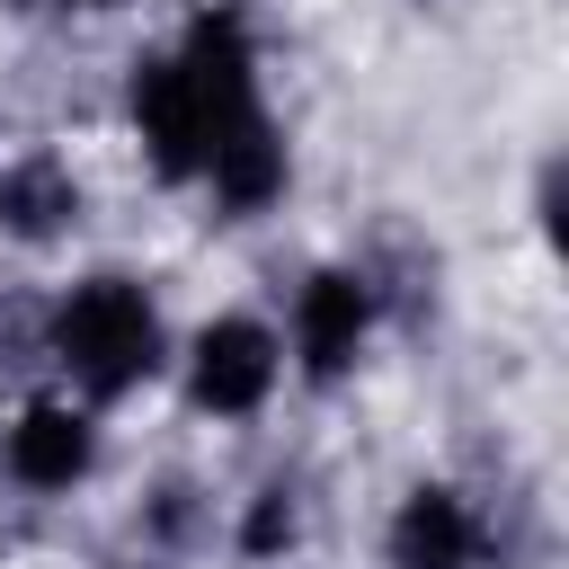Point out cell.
<instances>
[{"label": "cell", "mask_w": 569, "mask_h": 569, "mask_svg": "<svg viewBox=\"0 0 569 569\" xmlns=\"http://www.w3.org/2000/svg\"><path fill=\"white\" fill-rule=\"evenodd\" d=\"M53 356H62L89 391H133V382L160 365V320H151L142 284H124V276L71 284L62 311H53Z\"/></svg>", "instance_id": "6da1fadb"}, {"label": "cell", "mask_w": 569, "mask_h": 569, "mask_svg": "<svg viewBox=\"0 0 569 569\" xmlns=\"http://www.w3.org/2000/svg\"><path fill=\"white\" fill-rule=\"evenodd\" d=\"M480 560V516L453 489H409L391 516V569H471Z\"/></svg>", "instance_id": "277c9868"}, {"label": "cell", "mask_w": 569, "mask_h": 569, "mask_svg": "<svg viewBox=\"0 0 569 569\" xmlns=\"http://www.w3.org/2000/svg\"><path fill=\"white\" fill-rule=\"evenodd\" d=\"M9 471L27 489H71L89 471V418L62 409V400H36L18 427H9Z\"/></svg>", "instance_id": "8992f818"}, {"label": "cell", "mask_w": 569, "mask_h": 569, "mask_svg": "<svg viewBox=\"0 0 569 569\" xmlns=\"http://www.w3.org/2000/svg\"><path fill=\"white\" fill-rule=\"evenodd\" d=\"M187 391H196V409H213V418H249V409L276 391V338H267L258 320H213V329L196 338Z\"/></svg>", "instance_id": "7a4b0ae2"}, {"label": "cell", "mask_w": 569, "mask_h": 569, "mask_svg": "<svg viewBox=\"0 0 569 569\" xmlns=\"http://www.w3.org/2000/svg\"><path fill=\"white\" fill-rule=\"evenodd\" d=\"M133 133L151 142L160 178H196L204 133H196V98H187V80H178V62H169V53L133 71Z\"/></svg>", "instance_id": "5b68a950"}, {"label": "cell", "mask_w": 569, "mask_h": 569, "mask_svg": "<svg viewBox=\"0 0 569 569\" xmlns=\"http://www.w3.org/2000/svg\"><path fill=\"white\" fill-rule=\"evenodd\" d=\"M62 9H107V0H62Z\"/></svg>", "instance_id": "ba28073f"}, {"label": "cell", "mask_w": 569, "mask_h": 569, "mask_svg": "<svg viewBox=\"0 0 569 569\" xmlns=\"http://www.w3.org/2000/svg\"><path fill=\"white\" fill-rule=\"evenodd\" d=\"M71 204H80V196H71V178H62L53 160H27V169H9V178H0V222H9V231H27V240H44Z\"/></svg>", "instance_id": "52a82bcc"}, {"label": "cell", "mask_w": 569, "mask_h": 569, "mask_svg": "<svg viewBox=\"0 0 569 569\" xmlns=\"http://www.w3.org/2000/svg\"><path fill=\"white\" fill-rule=\"evenodd\" d=\"M365 329H373V293H365V276H338V267H329V276L302 284V302H293V347H302L311 382H338V373L356 365Z\"/></svg>", "instance_id": "3957f363"}]
</instances>
